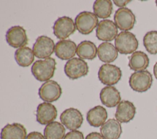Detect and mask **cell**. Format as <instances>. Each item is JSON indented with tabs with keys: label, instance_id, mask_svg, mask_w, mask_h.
Here are the masks:
<instances>
[{
	"label": "cell",
	"instance_id": "cell-1",
	"mask_svg": "<svg viewBox=\"0 0 157 139\" xmlns=\"http://www.w3.org/2000/svg\"><path fill=\"white\" fill-rule=\"evenodd\" d=\"M56 62L53 58L36 61L32 67L31 72L36 80L39 81L50 80L54 75Z\"/></svg>",
	"mask_w": 157,
	"mask_h": 139
},
{
	"label": "cell",
	"instance_id": "cell-2",
	"mask_svg": "<svg viewBox=\"0 0 157 139\" xmlns=\"http://www.w3.org/2000/svg\"><path fill=\"white\" fill-rule=\"evenodd\" d=\"M138 45L139 42L136 36L129 31L120 32L115 39V47L121 54L133 53L137 49Z\"/></svg>",
	"mask_w": 157,
	"mask_h": 139
},
{
	"label": "cell",
	"instance_id": "cell-3",
	"mask_svg": "<svg viewBox=\"0 0 157 139\" xmlns=\"http://www.w3.org/2000/svg\"><path fill=\"white\" fill-rule=\"evenodd\" d=\"M74 22L78 31L84 35L92 32L99 23L98 17L94 13L88 11L79 13L76 16Z\"/></svg>",
	"mask_w": 157,
	"mask_h": 139
},
{
	"label": "cell",
	"instance_id": "cell-4",
	"mask_svg": "<svg viewBox=\"0 0 157 139\" xmlns=\"http://www.w3.org/2000/svg\"><path fill=\"white\" fill-rule=\"evenodd\" d=\"M153 77L148 70L135 72L129 78V85L131 88L138 92H144L148 90L152 85Z\"/></svg>",
	"mask_w": 157,
	"mask_h": 139
},
{
	"label": "cell",
	"instance_id": "cell-5",
	"mask_svg": "<svg viewBox=\"0 0 157 139\" xmlns=\"http://www.w3.org/2000/svg\"><path fill=\"white\" fill-rule=\"evenodd\" d=\"M64 71L69 78L76 80L86 76L89 72V67L87 62L83 59L73 58L66 62Z\"/></svg>",
	"mask_w": 157,
	"mask_h": 139
},
{
	"label": "cell",
	"instance_id": "cell-6",
	"mask_svg": "<svg viewBox=\"0 0 157 139\" xmlns=\"http://www.w3.org/2000/svg\"><path fill=\"white\" fill-rule=\"evenodd\" d=\"M98 76L99 81L102 84L112 86L120 80L122 72L120 68L115 65L104 64L100 67Z\"/></svg>",
	"mask_w": 157,
	"mask_h": 139
},
{
	"label": "cell",
	"instance_id": "cell-7",
	"mask_svg": "<svg viewBox=\"0 0 157 139\" xmlns=\"http://www.w3.org/2000/svg\"><path fill=\"white\" fill-rule=\"evenodd\" d=\"M75 22L71 18L66 16L58 18L53 26L54 35L61 40H65L69 37L75 32Z\"/></svg>",
	"mask_w": 157,
	"mask_h": 139
},
{
	"label": "cell",
	"instance_id": "cell-8",
	"mask_svg": "<svg viewBox=\"0 0 157 139\" xmlns=\"http://www.w3.org/2000/svg\"><path fill=\"white\" fill-rule=\"evenodd\" d=\"M55 45L53 40L46 36L38 37L33 47L34 56L40 59H47L54 52Z\"/></svg>",
	"mask_w": 157,
	"mask_h": 139
},
{
	"label": "cell",
	"instance_id": "cell-9",
	"mask_svg": "<svg viewBox=\"0 0 157 139\" xmlns=\"http://www.w3.org/2000/svg\"><path fill=\"white\" fill-rule=\"evenodd\" d=\"M114 23L119 29L128 31L133 28L136 23V17L129 9L119 8L114 14Z\"/></svg>",
	"mask_w": 157,
	"mask_h": 139
},
{
	"label": "cell",
	"instance_id": "cell-10",
	"mask_svg": "<svg viewBox=\"0 0 157 139\" xmlns=\"http://www.w3.org/2000/svg\"><path fill=\"white\" fill-rule=\"evenodd\" d=\"M38 94L42 100L50 103L59 99L62 94V89L56 81L50 80L40 86Z\"/></svg>",
	"mask_w": 157,
	"mask_h": 139
},
{
	"label": "cell",
	"instance_id": "cell-11",
	"mask_svg": "<svg viewBox=\"0 0 157 139\" xmlns=\"http://www.w3.org/2000/svg\"><path fill=\"white\" fill-rule=\"evenodd\" d=\"M61 123L70 130H76L83 123V118L77 108H69L63 111L59 117Z\"/></svg>",
	"mask_w": 157,
	"mask_h": 139
},
{
	"label": "cell",
	"instance_id": "cell-12",
	"mask_svg": "<svg viewBox=\"0 0 157 139\" xmlns=\"http://www.w3.org/2000/svg\"><path fill=\"white\" fill-rule=\"evenodd\" d=\"M6 39L7 43L15 48L25 47L28 42L26 30L20 26L10 28L6 32Z\"/></svg>",
	"mask_w": 157,
	"mask_h": 139
},
{
	"label": "cell",
	"instance_id": "cell-13",
	"mask_svg": "<svg viewBox=\"0 0 157 139\" xmlns=\"http://www.w3.org/2000/svg\"><path fill=\"white\" fill-rule=\"evenodd\" d=\"M97 38L102 41L110 42L118 36V28L110 20H103L99 21L96 30Z\"/></svg>",
	"mask_w": 157,
	"mask_h": 139
},
{
	"label": "cell",
	"instance_id": "cell-14",
	"mask_svg": "<svg viewBox=\"0 0 157 139\" xmlns=\"http://www.w3.org/2000/svg\"><path fill=\"white\" fill-rule=\"evenodd\" d=\"M57 110L55 106L49 102L40 103L36 110V120L41 125H47L57 117Z\"/></svg>",
	"mask_w": 157,
	"mask_h": 139
},
{
	"label": "cell",
	"instance_id": "cell-15",
	"mask_svg": "<svg viewBox=\"0 0 157 139\" xmlns=\"http://www.w3.org/2000/svg\"><path fill=\"white\" fill-rule=\"evenodd\" d=\"M136 108L134 103L129 100H122L117 105L115 117L120 123H127L135 116Z\"/></svg>",
	"mask_w": 157,
	"mask_h": 139
},
{
	"label": "cell",
	"instance_id": "cell-16",
	"mask_svg": "<svg viewBox=\"0 0 157 139\" xmlns=\"http://www.w3.org/2000/svg\"><path fill=\"white\" fill-rule=\"evenodd\" d=\"M77 47L75 43L71 40H61L55 45V53L62 60H69L77 53Z\"/></svg>",
	"mask_w": 157,
	"mask_h": 139
},
{
	"label": "cell",
	"instance_id": "cell-17",
	"mask_svg": "<svg viewBox=\"0 0 157 139\" xmlns=\"http://www.w3.org/2000/svg\"><path fill=\"white\" fill-rule=\"evenodd\" d=\"M99 97L102 103L109 108L115 107L121 102L120 92L113 86L103 88L100 92Z\"/></svg>",
	"mask_w": 157,
	"mask_h": 139
},
{
	"label": "cell",
	"instance_id": "cell-18",
	"mask_svg": "<svg viewBox=\"0 0 157 139\" xmlns=\"http://www.w3.org/2000/svg\"><path fill=\"white\" fill-rule=\"evenodd\" d=\"M26 129L20 123L7 124L1 132V139H26Z\"/></svg>",
	"mask_w": 157,
	"mask_h": 139
},
{
	"label": "cell",
	"instance_id": "cell-19",
	"mask_svg": "<svg viewBox=\"0 0 157 139\" xmlns=\"http://www.w3.org/2000/svg\"><path fill=\"white\" fill-rule=\"evenodd\" d=\"M107 116L106 109L102 106L97 105L87 112L86 120L91 126L98 127L105 122Z\"/></svg>",
	"mask_w": 157,
	"mask_h": 139
},
{
	"label": "cell",
	"instance_id": "cell-20",
	"mask_svg": "<svg viewBox=\"0 0 157 139\" xmlns=\"http://www.w3.org/2000/svg\"><path fill=\"white\" fill-rule=\"evenodd\" d=\"M101 134L105 139H118L122 133L121 124L117 119H108L100 128Z\"/></svg>",
	"mask_w": 157,
	"mask_h": 139
},
{
	"label": "cell",
	"instance_id": "cell-21",
	"mask_svg": "<svg viewBox=\"0 0 157 139\" xmlns=\"http://www.w3.org/2000/svg\"><path fill=\"white\" fill-rule=\"evenodd\" d=\"M128 59L129 67L135 72L145 70L150 62L147 54L142 51H136L128 57Z\"/></svg>",
	"mask_w": 157,
	"mask_h": 139
},
{
	"label": "cell",
	"instance_id": "cell-22",
	"mask_svg": "<svg viewBox=\"0 0 157 139\" xmlns=\"http://www.w3.org/2000/svg\"><path fill=\"white\" fill-rule=\"evenodd\" d=\"M118 55V51L115 47L110 42H102L98 46V56L99 59L104 62L109 64L113 62Z\"/></svg>",
	"mask_w": 157,
	"mask_h": 139
},
{
	"label": "cell",
	"instance_id": "cell-23",
	"mask_svg": "<svg viewBox=\"0 0 157 139\" xmlns=\"http://www.w3.org/2000/svg\"><path fill=\"white\" fill-rule=\"evenodd\" d=\"M97 54L98 48L91 41L83 40L77 47V54L80 59L93 60Z\"/></svg>",
	"mask_w": 157,
	"mask_h": 139
},
{
	"label": "cell",
	"instance_id": "cell-24",
	"mask_svg": "<svg viewBox=\"0 0 157 139\" xmlns=\"http://www.w3.org/2000/svg\"><path fill=\"white\" fill-rule=\"evenodd\" d=\"M14 56L17 63L23 67L29 66L34 60L33 50L25 46L18 48L15 52Z\"/></svg>",
	"mask_w": 157,
	"mask_h": 139
},
{
	"label": "cell",
	"instance_id": "cell-25",
	"mask_svg": "<svg viewBox=\"0 0 157 139\" xmlns=\"http://www.w3.org/2000/svg\"><path fill=\"white\" fill-rule=\"evenodd\" d=\"M66 129L62 123L53 121L47 124L44 130L45 139H63L65 137Z\"/></svg>",
	"mask_w": 157,
	"mask_h": 139
},
{
	"label": "cell",
	"instance_id": "cell-26",
	"mask_svg": "<svg viewBox=\"0 0 157 139\" xmlns=\"http://www.w3.org/2000/svg\"><path fill=\"white\" fill-rule=\"evenodd\" d=\"M112 10V2L110 0H96L93 4L94 13L100 18H109Z\"/></svg>",
	"mask_w": 157,
	"mask_h": 139
},
{
	"label": "cell",
	"instance_id": "cell-27",
	"mask_svg": "<svg viewBox=\"0 0 157 139\" xmlns=\"http://www.w3.org/2000/svg\"><path fill=\"white\" fill-rule=\"evenodd\" d=\"M143 43L149 53L157 54V31H151L147 32L144 37Z\"/></svg>",
	"mask_w": 157,
	"mask_h": 139
},
{
	"label": "cell",
	"instance_id": "cell-28",
	"mask_svg": "<svg viewBox=\"0 0 157 139\" xmlns=\"http://www.w3.org/2000/svg\"><path fill=\"white\" fill-rule=\"evenodd\" d=\"M63 139H84V136L79 130H72L67 133Z\"/></svg>",
	"mask_w": 157,
	"mask_h": 139
},
{
	"label": "cell",
	"instance_id": "cell-29",
	"mask_svg": "<svg viewBox=\"0 0 157 139\" xmlns=\"http://www.w3.org/2000/svg\"><path fill=\"white\" fill-rule=\"evenodd\" d=\"M26 139H45V138L40 132L34 131L27 135Z\"/></svg>",
	"mask_w": 157,
	"mask_h": 139
},
{
	"label": "cell",
	"instance_id": "cell-30",
	"mask_svg": "<svg viewBox=\"0 0 157 139\" xmlns=\"http://www.w3.org/2000/svg\"><path fill=\"white\" fill-rule=\"evenodd\" d=\"M85 139H105L102 135L97 132H93L90 133L88 135H86Z\"/></svg>",
	"mask_w": 157,
	"mask_h": 139
},
{
	"label": "cell",
	"instance_id": "cell-31",
	"mask_svg": "<svg viewBox=\"0 0 157 139\" xmlns=\"http://www.w3.org/2000/svg\"><path fill=\"white\" fill-rule=\"evenodd\" d=\"M131 1V0H113V3L118 7H125L128 3H129Z\"/></svg>",
	"mask_w": 157,
	"mask_h": 139
},
{
	"label": "cell",
	"instance_id": "cell-32",
	"mask_svg": "<svg viewBox=\"0 0 157 139\" xmlns=\"http://www.w3.org/2000/svg\"><path fill=\"white\" fill-rule=\"evenodd\" d=\"M153 74L157 80V62L153 66Z\"/></svg>",
	"mask_w": 157,
	"mask_h": 139
},
{
	"label": "cell",
	"instance_id": "cell-33",
	"mask_svg": "<svg viewBox=\"0 0 157 139\" xmlns=\"http://www.w3.org/2000/svg\"><path fill=\"white\" fill-rule=\"evenodd\" d=\"M155 3H156V6H157V0L155 1Z\"/></svg>",
	"mask_w": 157,
	"mask_h": 139
}]
</instances>
